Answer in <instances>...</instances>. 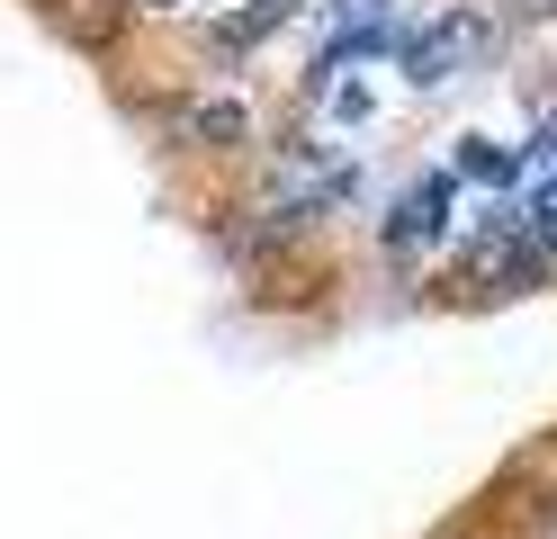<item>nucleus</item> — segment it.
<instances>
[{
  "label": "nucleus",
  "instance_id": "nucleus-1",
  "mask_svg": "<svg viewBox=\"0 0 557 539\" xmlns=\"http://www.w3.org/2000/svg\"><path fill=\"white\" fill-rule=\"evenodd\" d=\"M476 46H485V19H476V10H441L423 36H405L396 54H405V82H413V90H441Z\"/></svg>",
  "mask_w": 557,
  "mask_h": 539
},
{
  "label": "nucleus",
  "instance_id": "nucleus-2",
  "mask_svg": "<svg viewBox=\"0 0 557 539\" xmlns=\"http://www.w3.org/2000/svg\"><path fill=\"white\" fill-rule=\"evenodd\" d=\"M449 198H459V171H423L405 189V207L387 216V252H423L441 225H449Z\"/></svg>",
  "mask_w": 557,
  "mask_h": 539
},
{
  "label": "nucleus",
  "instance_id": "nucleus-3",
  "mask_svg": "<svg viewBox=\"0 0 557 539\" xmlns=\"http://www.w3.org/2000/svg\"><path fill=\"white\" fill-rule=\"evenodd\" d=\"M459 180H485V189H512L521 180V154H504V144H485V135H468L459 144V162H449Z\"/></svg>",
  "mask_w": 557,
  "mask_h": 539
},
{
  "label": "nucleus",
  "instance_id": "nucleus-4",
  "mask_svg": "<svg viewBox=\"0 0 557 539\" xmlns=\"http://www.w3.org/2000/svg\"><path fill=\"white\" fill-rule=\"evenodd\" d=\"M181 135H189V144H243V108H234V99H207V108L181 118Z\"/></svg>",
  "mask_w": 557,
  "mask_h": 539
},
{
  "label": "nucleus",
  "instance_id": "nucleus-5",
  "mask_svg": "<svg viewBox=\"0 0 557 539\" xmlns=\"http://www.w3.org/2000/svg\"><path fill=\"white\" fill-rule=\"evenodd\" d=\"M288 10H297V0H261V10H243V19H225V27H216V46H261V36L288 19Z\"/></svg>",
  "mask_w": 557,
  "mask_h": 539
},
{
  "label": "nucleus",
  "instance_id": "nucleus-6",
  "mask_svg": "<svg viewBox=\"0 0 557 539\" xmlns=\"http://www.w3.org/2000/svg\"><path fill=\"white\" fill-rule=\"evenodd\" d=\"M324 27L360 36V27H387V0H324Z\"/></svg>",
  "mask_w": 557,
  "mask_h": 539
},
{
  "label": "nucleus",
  "instance_id": "nucleus-7",
  "mask_svg": "<svg viewBox=\"0 0 557 539\" xmlns=\"http://www.w3.org/2000/svg\"><path fill=\"white\" fill-rule=\"evenodd\" d=\"M135 10H171V0H135Z\"/></svg>",
  "mask_w": 557,
  "mask_h": 539
},
{
  "label": "nucleus",
  "instance_id": "nucleus-8",
  "mask_svg": "<svg viewBox=\"0 0 557 539\" xmlns=\"http://www.w3.org/2000/svg\"><path fill=\"white\" fill-rule=\"evenodd\" d=\"M548 522H557V494H548Z\"/></svg>",
  "mask_w": 557,
  "mask_h": 539
}]
</instances>
